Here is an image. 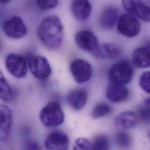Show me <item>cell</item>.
<instances>
[{
  "label": "cell",
  "instance_id": "cell-1",
  "mask_svg": "<svg viewBox=\"0 0 150 150\" xmlns=\"http://www.w3.org/2000/svg\"><path fill=\"white\" fill-rule=\"evenodd\" d=\"M38 36L48 49H59L64 39V26L60 19L55 15L45 18L38 27Z\"/></svg>",
  "mask_w": 150,
  "mask_h": 150
},
{
  "label": "cell",
  "instance_id": "cell-2",
  "mask_svg": "<svg viewBox=\"0 0 150 150\" xmlns=\"http://www.w3.org/2000/svg\"><path fill=\"white\" fill-rule=\"evenodd\" d=\"M133 74L134 68L130 62L126 60L119 61L113 64L109 69V83L126 85L132 81Z\"/></svg>",
  "mask_w": 150,
  "mask_h": 150
},
{
  "label": "cell",
  "instance_id": "cell-3",
  "mask_svg": "<svg viewBox=\"0 0 150 150\" xmlns=\"http://www.w3.org/2000/svg\"><path fill=\"white\" fill-rule=\"evenodd\" d=\"M39 117L47 127H56L64 122V114L60 105L55 101L49 102L41 110Z\"/></svg>",
  "mask_w": 150,
  "mask_h": 150
},
{
  "label": "cell",
  "instance_id": "cell-4",
  "mask_svg": "<svg viewBox=\"0 0 150 150\" xmlns=\"http://www.w3.org/2000/svg\"><path fill=\"white\" fill-rule=\"evenodd\" d=\"M117 25L118 32L127 38L137 36L141 30V25L138 19L129 13L120 15Z\"/></svg>",
  "mask_w": 150,
  "mask_h": 150
},
{
  "label": "cell",
  "instance_id": "cell-5",
  "mask_svg": "<svg viewBox=\"0 0 150 150\" xmlns=\"http://www.w3.org/2000/svg\"><path fill=\"white\" fill-rule=\"evenodd\" d=\"M28 64L30 73L38 79H45L52 74V70L47 59L42 56H31Z\"/></svg>",
  "mask_w": 150,
  "mask_h": 150
},
{
  "label": "cell",
  "instance_id": "cell-6",
  "mask_svg": "<svg viewBox=\"0 0 150 150\" xmlns=\"http://www.w3.org/2000/svg\"><path fill=\"white\" fill-rule=\"evenodd\" d=\"M5 66L8 71L16 78H22L28 73V62L21 55L9 54L5 59Z\"/></svg>",
  "mask_w": 150,
  "mask_h": 150
},
{
  "label": "cell",
  "instance_id": "cell-7",
  "mask_svg": "<svg viewBox=\"0 0 150 150\" xmlns=\"http://www.w3.org/2000/svg\"><path fill=\"white\" fill-rule=\"evenodd\" d=\"M2 29L6 36L15 39H21L27 33V28L24 22L17 16H12L3 22Z\"/></svg>",
  "mask_w": 150,
  "mask_h": 150
},
{
  "label": "cell",
  "instance_id": "cell-8",
  "mask_svg": "<svg viewBox=\"0 0 150 150\" xmlns=\"http://www.w3.org/2000/svg\"><path fill=\"white\" fill-rule=\"evenodd\" d=\"M75 41L80 49L92 53L93 55L96 53L100 46L98 39L95 34L88 30L78 32L75 35Z\"/></svg>",
  "mask_w": 150,
  "mask_h": 150
},
{
  "label": "cell",
  "instance_id": "cell-9",
  "mask_svg": "<svg viewBox=\"0 0 150 150\" xmlns=\"http://www.w3.org/2000/svg\"><path fill=\"white\" fill-rule=\"evenodd\" d=\"M70 70L75 81L82 83L90 80L92 75V68L90 63L83 59H76L70 66Z\"/></svg>",
  "mask_w": 150,
  "mask_h": 150
},
{
  "label": "cell",
  "instance_id": "cell-10",
  "mask_svg": "<svg viewBox=\"0 0 150 150\" xmlns=\"http://www.w3.org/2000/svg\"><path fill=\"white\" fill-rule=\"evenodd\" d=\"M124 8L132 16L144 22H150V8L140 1L125 0L122 2Z\"/></svg>",
  "mask_w": 150,
  "mask_h": 150
},
{
  "label": "cell",
  "instance_id": "cell-11",
  "mask_svg": "<svg viewBox=\"0 0 150 150\" xmlns=\"http://www.w3.org/2000/svg\"><path fill=\"white\" fill-rule=\"evenodd\" d=\"M69 143V139L65 133L54 131L47 136L44 144L46 150H68Z\"/></svg>",
  "mask_w": 150,
  "mask_h": 150
},
{
  "label": "cell",
  "instance_id": "cell-12",
  "mask_svg": "<svg viewBox=\"0 0 150 150\" xmlns=\"http://www.w3.org/2000/svg\"><path fill=\"white\" fill-rule=\"evenodd\" d=\"M0 137L2 142H5L9 135L13 123V113L9 107L5 105L0 106Z\"/></svg>",
  "mask_w": 150,
  "mask_h": 150
},
{
  "label": "cell",
  "instance_id": "cell-13",
  "mask_svg": "<svg viewBox=\"0 0 150 150\" xmlns=\"http://www.w3.org/2000/svg\"><path fill=\"white\" fill-rule=\"evenodd\" d=\"M133 64L138 69L150 67V40L145 42L143 46L136 49L132 56Z\"/></svg>",
  "mask_w": 150,
  "mask_h": 150
},
{
  "label": "cell",
  "instance_id": "cell-14",
  "mask_svg": "<svg viewBox=\"0 0 150 150\" xmlns=\"http://www.w3.org/2000/svg\"><path fill=\"white\" fill-rule=\"evenodd\" d=\"M119 17V12L117 8L112 6L107 7L103 10L100 15L99 25L103 29L111 30L117 24Z\"/></svg>",
  "mask_w": 150,
  "mask_h": 150
},
{
  "label": "cell",
  "instance_id": "cell-15",
  "mask_svg": "<svg viewBox=\"0 0 150 150\" xmlns=\"http://www.w3.org/2000/svg\"><path fill=\"white\" fill-rule=\"evenodd\" d=\"M107 98L112 102L120 103L127 99L129 92L125 85L109 83L106 92Z\"/></svg>",
  "mask_w": 150,
  "mask_h": 150
},
{
  "label": "cell",
  "instance_id": "cell-16",
  "mask_svg": "<svg viewBox=\"0 0 150 150\" xmlns=\"http://www.w3.org/2000/svg\"><path fill=\"white\" fill-rule=\"evenodd\" d=\"M71 12L76 19L83 21L89 18L92 11V5L86 0H74L71 2Z\"/></svg>",
  "mask_w": 150,
  "mask_h": 150
},
{
  "label": "cell",
  "instance_id": "cell-17",
  "mask_svg": "<svg viewBox=\"0 0 150 150\" xmlns=\"http://www.w3.org/2000/svg\"><path fill=\"white\" fill-rule=\"evenodd\" d=\"M88 93L82 89L71 91L67 96V101L69 105L75 110L82 109L86 103Z\"/></svg>",
  "mask_w": 150,
  "mask_h": 150
},
{
  "label": "cell",
  "instance_id": "cell-18",
  "mask_svg": "<svg viewBox=\"0 0 150 150\" xmlns=\"http://www.w3.org/2000/svg\"><path fill=\"white\" fill-rule=\"evenodd\" d=\"M138 117L133 111H124L119 114L115 119V123L123 129L134 128L137 123Z\"/></svg>",
  "mask_w": 150,
  "mask_h": 150
},
{
  "label": "cell",
  "instance_id": "cell-19",
  "mask_svg": "<svg viewBox=\"0 0 150 150\" xmlns=\"http://www.w3.org/2000/svg\"><path fill=\"white\" fill-rule=\"evenodd\" d=\"M121 52L120 47L115 44L104 43L99 46L94 56L100 59H114L120 54Z\"/></svg>",
  "mask_w": 150,
  "mask_h": 150
},
{
  "label": "cell",
  "instance_id": "cell-20",
  "mask_svg": "<svg viewBox=\"0 0 150 150\" xmlns=\"http://www.w3.org/2000/svg\"><path fill=\"white\" fill-rule=\"evenodd\" d=\"M0 88L1 99L5 102H9L12 99V89L2 72L0 73Z\"/></svg>",
  "mask_w": 150,
  "mask_h": 150
},
{
  "label": "cell",
  "instance_id": "cell-21",
  "mask_svg": "<svg viewBox=\"0 0 150 150\" xmlns=\"http://www.w3.org/2000/svg\"><path fill=\"white\" fill-rule=\"evenodd\" d=\"M115 142L117 146L122 150H128L132 146V138L125 132H119L115 135Z\"/></svg>",
  "mask_w": 150,
  "mask_h": 150
},
{
  "label": "cell",
  "instance_id": "cell-22",
  "mask_svg": "<svg viewBox=\"0 0 150 150\" xmlns=\"http://www.w3.org/2000/svg\"><path fill=\"white\" fill-rule=\"evenodd\" d=\"M112 111L110 106L106 103H99L95 105L91 112V116L95 119L102 118L109 114Z\"/></svg>",
  "mask_w": 150,
  "mask_h": 150
},
{
  "label": "cell",
  "instance_id": "cell-23",
  "mask_svg": "<svg viewBox=\"0 0 150 150\" xmlns=\"http://www.w3.org/2000/svg\"><path fill=\"white\" fill-rule=\"evenodd\" d=\"M95 150H109L110 143L109 139L105 135L96 136L93 142Z\"/></svg>",
  "mask_w": 150,
  "mask_h": 150
},
{
  "label": "cell",
  "instance_id": "cell-24",
  "mask_svg": "<svg viewBox=\"0 0 150 150\" xmlns=\"http://www.w3.org/2000/svg\"><path fill=\"white\" fill-rule=\"evenodd\" d=\"M139 116L144 122H150V97L144 100L143 105L139 109Z\"/></svg>",
  "mask_w": 150,
  "mask_h": 150
},
{
  "label": "cell",
  "instance_id": "cell-25",
  "mask_svg": "<svg viewBox=\"0 0 150 150\" xmlns=\"http://www.w3.org/2000/svg\"><path fill=\"white\" fill-rule=\"evenodd\" d=\"M73 150H95L92 142L86 138L80 137L75 140Z\"/></svg>",
  "mask_w": 150,
  "mask_h": 150
},
{
  "label": "cell",
  "instance_id": "cell-26",
  "mask_svg": "<svg viewBox=\"0 0 150 150\" xmlns=\"http://www.w3.org/2000/svg\"><path fill=\"white\" fill-rule=\"evenodd\" d=\"M139 85L146 92L150 93V71L143 73L139 80Z\"/></svg>",
  "mask_w": 150,
  "mask_h": 150
},
{
  "label": "cell",
  "instance_id": "cell-27",
  "mask_svg": "<svg viewBox=\"0 0 150 150\" xmlns=\"http://www.w3.org/2000/svg\"><path fill=\"white\" fill-rule=\"evenodd\" d=\"M59 1L56 0H38L37 1L38 5L42 9H50L57 6Z\"/></svg>",
  "mask_w": 150,
  "mask_h": 150
},
{
  "label": "cell",
  "instance_id": "cell-28",
  "mask_svg": "<svg viewBox=\"0 0 150 150\" xmlns=\"http://www.w3.org/2000/svg\"><path fill=\"white\" fill-rule=\"evenodd\" d=\"M25 150H42V149L37 142L30 141L26 144Z\"/></svg>",
  "mask_w": 150,
  "mask_h": 150
},
{
  "label": "cell",
  "instance_id": "cell-29",
  "mask_svg": "<svg viewBox=\"0 0 150 150\" xmlns=\"http://www.w3.org/2000/svg\"><path fill=\"white\" fill-rule=\"evenodd\" d=\"M9 2V1H4V0L1 1V2L2 4H6L7 2Z\"/></svg>",
  "mask_w": 150,
  "mask_h": 150
},
{
  "label": "cell",
  "instance_id": "cell-30",
  "mask_svg": "<svg viewBox=\"0 0 150 150\" xmlns=\"http://www.w3.org/2000/svg\"><path fill=\"white\" fill-rule=\"evenodd\" d=\"M149 137H150V133H149Z\"/></svg>",
  "mask_w": 150,
  "mask_h": 150
}]
</instances>
